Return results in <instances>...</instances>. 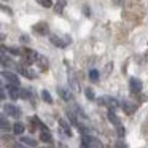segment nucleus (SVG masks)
<instances>
[{"label": "nucleus", "mask_w": 148, "mask_h": 148, "mask_svg": "<svg viewBox=\"0 0 148 148\" xmlns=\"http://www.w3.org/2000/svg\"><path fill=\"white\" fill-rule=\"evenodd\" d=\"M83 11H84V13H86V16H89V14H91V13H89V8H84Z\"/></svg>", "instance_id": "34"}, {"label": "nucleus", "mask_w": 148, "mask_h": 148, "mask_svg": "<svg viewBox=\"0 0 148 148\" xmlns=\"http://www.w3.org/2000/svg\"><path fill=\"white\" fill-rule=\"evenodd\" d=\"M116 134H118V137H119V138H123V137H124V134H126V129L123 127L121 124L116 126Z\"/></svg>", "instance_id": "29"}, {"label": "nucleus", "mask_w": 148, "mask_h": 148, "mask_svg": "<svg viewBox=\"0 0 148 148\" xmlns=\"http://www.w3.org/2000/svg\"><path fill=\"white\" fill-rule=\"evenodd\" d=\"M107 118H108V121L112 123V124H115V127H116V126H119V124H121L119 118L115 115V113H113V110H108V113H107Z\"/></svg>", "instance_id": "17"}, {"label": "nucleus", "mask_w": 148, "mask_h": 148, "mask_svg": "<svg viewBox=\"0 0 148 148\" xmlns=\"http://www.w3.org/2000/svg\"><path fill=\"white\" fill-rule=\"evenodd\" d=\"M59 126H61V131L64 132L67 137H72V129H70V126H69V123L65 121V119H59Z\"/></svg>", "instance_id": "16"}, {"label": "nucleus", "mask_w": 148, "mask_h": 148, "mask_svg": "<svg viewBox=\"0 0 148 148\" xmlns=\"http://www.w3.org/2000/svg\"><path fill=\"white\" fill-rule=\"evenodd\" d=\"M65 3H67L65 0H58V2H56V5H54V11H56V13H62V11H64V8H65Z\"/></svg>", "instance_id": "20"}, {"label": "nucleus", "mask_w": 148, "mask_h": 148, "mask_svg": "<svg viewBox=\"0 0 148 148\" xmlns=\"http://www.w3.org/2000/svg\"><path fill=\"white\" fill-rule=\"evenodd\" d=\"M18 72H19L21 75H23V77H27L29 78V80H32V78H37V73L34 70H30L29 67H27V65H24V64H21L19 62V65H18Z\"/></svg>", "instance_id": "5"}, {"label": "nucleus", "mask_w": 148, "mask_h": 148, "mask_svg": "<svg viewBox=\"0 0 148 148\" xmlns=\"http://www.w3.org/2000/svg\"><path fill=\"white\" fill-rule=\"evenodd\" d=\"M40 140H42V142H45V143H49V145H51L53 142H54V138H53L51 132H49L48 129H43V131H42V134H40Z\"/></svg>", "instance_id": "15"}, {"label": "nucleus", "mask_w": 148, "mask_h": 148, "mask_svg": "<svg viewBox=\"0 0 148 148\" xmlns=\"http://www.w3.org/2000/svg\"><path fill=\"white\" fill-rule=\"evenodd\" d=\"M49 40H51L53 45L59 46V48H65V46L72 42V38H69V37H64V38H62V37H58V35H51Z\"/></svg>", "instance_id": "4"}, {"label": "nucleus", "mask_w": 148, "mask_h": 148, "mask_svg": "<svg viewBox=\"0 0 148 148\" xmlns=\"http://www.w3.org/2000/svg\"><path fill=\"white\" fill-rule=\"evenodd\" d=\"M129 89H131V92L138 94L142 91V81L138 78H131V81H129Z\"/></svg>", "instance_id": "8"}, {"label": "nucleus", "mask_w": 148, "mask_h": 148, "mask_svg": "<svg viewBox=\"0 0 148 148\" xmlns=\"http://www.w3.org/2000/svg\"><path fill=\"white\" fill-rule=\"evenodd\" d=\"M21 99H29L32 102V105H35V96H34L32 89L30 88H24L21 89Z\"/></svg>", "instance_id": "12"}, {"label": "nucleus", "mask_w": 148, "mask_h": 148, "mask_svg": "<svg viewBox=\"0 0 148 148\" xmlns=\"http://www.w3.org/2000/svg\"><path fill=\"white\" fill-rule=\"evenodd\" d=\"M2 77L8 81V84H18V86H19V78H18L14 73H11V72L3 70V72H2Z\"/></svg>", "instance_id": "10"}, {"label": "nucleus", "mask_w": 148, "mask_h": 148, "mask_svg": "<svg viewBox=\"0 0 148 148\" xmlns=\"http://www.w3.org/2000/svg\"><path fill=\"white\" fill-rule=\"evenodd\" d=\"M37 53L32 51V49H23V54H21V62L24 65H30V64H35V59H37Z\"/></svg>", "instance_id": "2"}, {"label": "nucleus", "mask_w": 148, "mask_h": 148, "mask_svg": "<svg viewBox=\"0 0 148 148\" xmlns=\"http://www.w3.org/2000/svg\"><path fill=\"white\" fill-rule=\"evenodd\" d=\"M116 147H126V143H124V142H116Z\"/></svg>", "instance_id": "33"}, {"label": "nucleus", "mask_w": 148, "mask_h": 148, "mask_svg": "<svg viewBox=\"0 0 148 148\" xmlns=\"http://www.w3.org/2000/svg\"><path fill=\"white\" fill-rule=\"evenodd\" d=\"M42 97H43V100H45L46 103H53V97H51V94H49L46 89L42 91Z\"/></svg>", "instance_id": "25"}, {"label": "nucleus", "mask_w": 148, "mask_h": 148, "mask_svg": "<svg viewBox=\"0 0 148 148\" xmlns=\"http://www.w3.org/2000/svg\"><path fill=\"white\" fill-rule=\"evenodd\" d=\"M7 89H8V94H10V97L13 100H18L21 97V89H19L18 84H8Z\"/></svg>", "instance_id": "7"}, {"label": "nucleus", "mask_w": 148, "mask_h": 148, "mask_svg": "<svg viewBox=\"0 0 148 148\" xmlns=\"http://www.w3.org/2000/svg\"><path fill=\"white\" fill-rule=\"evenodd\" d=\"M97 103H99V105H107L108 110H116L118 107H121V103H119L115 97H108V96L99 97V99H97Z\"/></svg>", "instance_id": "1"}, {"label": "nucleus", "mask_w": 148, "mask_h": 148, "mask_svg": "<svg viewBox=\"0 0 148 148\" xmlns=\"http://www.w3.org/2000/svg\"><path fill=\"white\" fill-rule=\"evenodd\" d=\"M115 3H116V5H121V3H123V0H115Z\"/></svg>", "instance_id": "35"}, {"label": "nucleus", "mask_w": 148, "mask_h": 148, "mask_svg": "<svg viewBox=\"0 0 148 148\" xmlns=\"http://www.w3.org/2000/svg\"><path fill=\"white\" fill-rule=\"evenodd\" d=\"M69 83H70V86L73 88L75 91H78V83H77V80H75L73 75H70V77H69Z\"/></svg>", "instance_id": "28"}, {"label": "nucleus", "mask_w": 148, "mask_h": 148, "mask_svg": "<svg viewBox=\"0 0 148 148\" xmlns=\"http://www.w3.org/2000/svg\"><path fill=\"white\" fill-rule=\"evenodd\" d=\"M89 80L92 81V83H97V81H99V72H97L96 69H92V70L89 72Z\"/></svg>", "instance_id": "24"}, {"label": "nucleus", "mask_w": 148, "mask_h": 148, "mask_svg": "<svg viewBox=\"0 0 148 148\" xmlns=\"http://www.w3.org/2000/svg\"><path fill=\"white\" fill-rule=\"evenodd\" d=\"M84 96H86L89 100H94V97H96L94 96V91L91 89V88H84Z\"/></svg>", "instance_id": "26"}, {"label": "nucleus", "mask_w": 148, "mask_h": 148, "mask_svg": "<svg viewBox=\"0 0 148 148\" xmlns=\"http://www.w3.org/2000/svg\"><path fill=\"white\" fill-rule=\"evenodd\" d=\"M48 30H49V27H48V24H46V23H38V24L34 26V32L38 34V35H46Z\"/></svg>", "instance_id": "11"}, {"label": "nucleus", "mask_w": 148, "mask_h": 148, "mask_svg": "<svg viewBox=\"0 0 148 148\" xmlns=\"http://www.w3.org/2000/svg\"><path fill=\"white\" fill-rule=\"evenodd\" d=\"M24 132V124L23 123H16V124L13 126V134L14 135H21Z\"/></svg>", "instance_id": "22"}, {"label": "nucleus", "mask_w": 148, "mask_h": 148, "mask_svg": "<svg viewBox=\"0 0 148 148\" xmlns=\"http://www.w3.org/2000/svg\"><path fill=\"white\" fill-rule=\"evenodd\" d=\"M3 112L7 113L8 116H13V118H19V115H21V110L18 108V107L11 105V103H7V105H3Z\"/></svg>", "instance_id": "6"}, {"label": "nucleus", "mask_w": 148, "mask_h": 148, "mask_svg": "<svg viewBox=\"0 0 148 148\" xmlns=\"http://www.w3.org/2000/svg\"><path fill=\"white\" fill-rule=\"evenodd\" d=\"M58 94H59V97H61V99H64V100H65V102L72 100V92L67 89V88L59 86V88H58Z\"/></svg>", "instance_id": "14"}, {"label": "nucleus", "mask_w": 148, "mask_h": 148, "mask_svg": "<svg viewBox=\"0 0 148 148\" xmlns=\"http://www.w3.org/2000/svg\"><path fill=\"white\" fill-rule=\"evenodd\" d=\"M0 127H2V131H8V129H11L13 126L10 124V121H8L5 116H2V119H0Z\"/></svg>", "instance_id": "21"}, {"label": "nucleus", "mask_w": 148, "mask_h": 148, "mask_svg": "<svg viewBox=\"0 0 148 148\" xmlns=\"http://www.w3.org/2000/svg\"><path fill=\"white\" fill-rule=\"evenodd\" d=\"M21 142L29 145V147H37V140H34V138H30V137H21Z\"/></svg>", "instance_id": "23"}, {"label": "nucleus", "mask_w": 148, "mask_h": 148, "mask_svg": "<svg viewBox=\"0 0 148 148\" xmlns=\"http://www.w3.org/2000/svg\"><path fill=\"white\" fill-rule=\"evenodd\" d=\"M121 108L124 110L127 115H132V113H135V110H137V105H135V102H131V100H123Z\"/></svg>", "instance_id": "9"}, {"label": "nucleus", "mask_w": 148, "mask_h": 148, "mask_svg": "<svg viewBox=\"0 0 148 148\" xmlns=\"http://www.w3.org/2000/svg\"><path fill=\"white\" fill-rule=\"evenodd\" d=\"M21 42H23V43H26V45H27V43H29V37H27V35H21Z\"/></svg>", "instance_id": "30"}, {"label": "nucleus", "mask_w": 148, "mask_h": 148, "mask_svg": "<svg viewBox=\"0 0 148 148\" xmlns=\"http://www.w3.org/2000/svg\"><path fill=\"white\" fill-rule=\"evenodd\" d=\"M35 64H37V67H38V70H46L48 69V59L45 58V56H37V59H35Z\"/></svg>", "instance_id": "13"}, {"label": "nucleus", "mask_w": 148, "mask_h": 148, "mask_svg": "<svg viewBox=\"0 0 148 148\" xmlns=\"http://www.w3.org/2000/svg\"><path fill=\"white\" fill-rule=\"evenodd\" d=\"M2 51H8L10 54H14V56H21L23 54V49H19V48H14V46H5V45H2Z\"/></svg>", "instance_id": "18"}, {"label": "nucleus", "mask_w": 148, "mask_h": 148, "mask_svg": "<svg viewBox=\"0 0 148 148\" xmlns=\"http://www.w3.org/2000/svg\"><path fill=\"white\" fill-rule=\"evenodd\" d=\"M37 2L45 8H51L53 7V0H37Z\"/></svg>", "instance_id": "27"}, {"label": "nucleus", "mask_w": 148, "mask_h": 148, "mask_svg": "<svg viewBox=\"0 0 148 148\" xmlns=\"http://www.w3.org/2000/svg\"><path fill=\"white\" fill-rule=\"evenodd\" d=\"M2 65H3V67H13L14 65V62L11 61L10 58H7L5 51H2Z\"/></svg>", "instance_id": "19"}, {"label": "nucleus", "mask_w": 148, "mask_h": 148, "mask_svg": "<svg viewBox=\"0 0 148 148\" xmlns=\"http://www.w3.org/2000/svg\"><path fill=\"white\" fill-rule=\"evenodd\" d=\"M0 97H2V99H5V88H2V91H0Z\"/></svg>", "instance_id": "32"}, {"label": "nucleus", "mask_w": 148, "mask_h": 148, "mask_svg": "<svg viewBox=\"0 0 148 148\" xmlns=\"http://www.w3.org/2000/svg\"><path fill=\"white\" fill-rule=\"evenodd\" d=\"M2 10H3V11H5V13H7V14H11V10H10V8H7V7H5V5H2Z\"/></svg>", "instance_id": "31"}, {"label": "nucleus", "mask_w": 148, "mask_h": 148, "mask_svg": "<svg viewBox=\"0 0 148 148\" xmlns=\"http://www.w3.org/2000/svg\"><path fill=\"white\" fill-rule=\"evenodd\" d=\"M81 147H91V148H96V147H102V143H100L97 138L91 137V135L88 134H83V137H81Z\"/></svg>", "instance_id": "3"}]
</instances>
